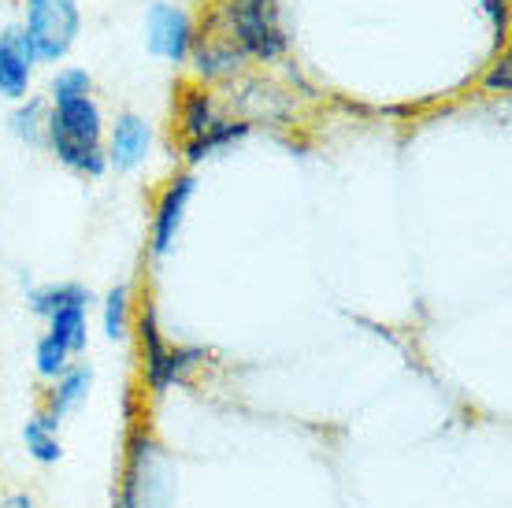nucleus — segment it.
<instances>
[{"instance_id": "obj_1", "label": "nucleus", "mask_w": 512, "mask_h": 508, "mask_svg": "<svg viewBox=\"0 0 512 508\" xmlns=\"http://www.w3.org/2000/svg\"><path fill=\"white\" fill-rule=\"evenodd\" d=\"M104 108L97 97H78L67 104H49V127H45V153L78 178L108 175L104 153Z\"/></svg>"}, {"instance_id": "obj_2", "label": "nucleus", "mask_w": 512, "mask_h": 508, "mask_svg": "<svg viewBox=\"0 0 512 508\" xmlns=\"http://www.w3.org/2000/svg\"><path fill=\"white\" fill-rule=\"evenodd\" d=\"M201 23L216 26L253 64H279L290 49L279 0H212Z\"/></svg>"}, {"instance_id": "obj_3", "label": "nucleus", "mask_w": 512, "mask_h": 508, "mask_svg": "<svg viewBox=\"0 0 512 508\" xmlns=\"http://www.w3.org/2000/svg\"><path fill=\"white\" fill-rule=\"evenodd\" d=\"M134 334H138V353H141V386L153 397L175 390V386H190L197 371L205 368L208 349L201 345H179L171 342L156 319V305L145 297L134 308Z\"/></svg>"}, {"instance_id": "obj_4", "label": "nucleus", "mask_w": 512, "mask_h": 508, "mask_svg": "<svg viewBox=\"0 0 512 508\" xmlns=\"http://www.w3.org/2000/svg\"><path fill=\"white\" fill-rule=\"evenodd\" d=\"M171 457L149 423H134L123 449V471L116 486V508H167L171 505Z\"/></svg>"}, {"instance_id": "obj_5", "label": "nucleus", "mask_w": 512, "mask_h": 508, "mask_svg": "<svg viewBox=\"0 0 512 508\" xmlns=\"http://www.w3.org/2000/svg\"><path fill=\"white\" fill-rule=\"evenodd\" d=\"M23 34L34 45L38 64H64L82 34V4L78 0H19Z\"/></svg>"}, {"instance_id": "obj_6", "label": "nucleus", "mask_w": 512, "mask_h": 508, "mask_svg": "<svg viewBox=\"0 0 512 508\" xmlns=\"http://www.w3.org/2000/svg\"><path fill=\"white\" fill-rule=\"evenodd\" d=\"M145 30V52L171 67H186L197 41V15L175 0H153L141 19Z\"/></svg>"}, {"instance_id": "obj_7", "label": "nucleus", "mask_w": 512, "mask_h": 508, "mask_svg": "<svg viewBox=\"0 0 512 508\" xmlns=\"http://www.w3.org/2000/svg\"><path fill=\"white\" fill-rule=\"evenodd\" d=\"M197 193V175L190 167L186 171H175V175L164 182V190L156 193L153 204V219H149V256L153 260H164L182 234V223H186V212H190V201Z\"/></svg>"}, {"instance_id": "obj_8", "label": "nucleus", "mask_w": 512, "mask_h": 508, "mask_svg": "<svg viewBox=\"0 0 512 508\" xmlns=\"http://www.w3.org/2000/svg\"><path fill=\"white\" fill-rule=\"evenodd\" d=\"M186 64L193 71V82L216 89V86H231L234 78H242L249 60L219 34L216 26L197 23V41H193V52Z\"/></svg>"}, {"instance_id": "obj_9", "label": "nucleus", "mask_w": 512, "mask_h": 508, "mask_svg": "<svg viewBox=\"0 0 512 508\" xmlns=\"http://www.w3.org/2000/svg\"><path fill=\"white\" fill-rule=\"evenodd\" d=\"M227 108H231L227 115L242 119L249 127H256V123H282V119L294 115V97L282 86H275V82L242 75L231 82V101H227Z\"/></svg>"}, {"instance_id": "obj_10", "label": "nucleus", "mask_w": 512, "mask_h": 508, "mask_svg": "<svg viewBox=\"0 0 512 508\" xmlns=\"http://www.w3.org/2000/svg\"><path fill=\"white\" fill-rule=\"evenodd\" d=\"M38 56L34 45L26 41L23 26H0V101H26L34 93V75H38Z\"/></svg>"}, {"instance_id": "obj_11", "label": "nucleus", "mask_w": 512, "mask_h": 508, "mask_svg": "<svg viewBox=\"0 0 512 508\" xmlns=\"http://www.w3.org/2000/svg\"><path fill=\"white\" fill-rule=\"evenodd\" d=\"M104 153H108V171H138L149 153H153V123L141 112H119L108 130H104Z\"/></svg>"}, {"instance_id": "obj_12", "label": "nucleus", "mask_w": 512, "mask_h": 508, "mask_svg": "<svg viewBox=\"0 0 512 508\" xmlns=\"http://www.w3.org/2000/svg\"><path fill=\"white\" fill-rule=\"evenodd\" d=\"M171 115H175V130H179V141L190 145V141L205 138L208 130L227 119V108L216 97L212 86H201V82H182L175 101H171Z\"/></svg>"}, {"instance_id": "obj_13", "label": "nucleus", "mask_w": 512, "mask_h": 508, "mask_svg": "<svg viewBox=\"0 0 512 508\" xmlns=\"http://www.w3.org/2000/svg\"><path fill=\"white\" fill-rule=\"evenodd\" d=\"M90 390H93V368L90 364H71L60 379H52L49 386H45L38 408L49 420L64 423V416H71L78 405H86Z\"/></svg>"}, {"instance_id": "obj_14", "label": "nucleus", "mask_w": 512, "mask_h": 508, "mask_svg": "<svg viewBox=\"0 0 512 508\" xmlns=\"http://www.w3.org/2000/svg\"><path fill=\"white\" fill-rule=\"evenodd\" d=\"M90 305L93 297H82V301H71L45 316V338L64 345L71 356H82L90 349Z\"/></svg>"}, {"instance_id": "obj_15", "label": "nucleus", "mask_w": 512, "mask_h": 508, "mask_svg": "<svg viewBox=\"0 0 512 508\" xmlns=\"http://www.w3.org/2000/svg\"><path fill=\"white\" fill-rule=\"evenodd\" d=\"M23 445L26 457L49 468V464H60L64 460V442H60V423L49 420L41 408H34V416L23 423Z\"/></svg>"}, {"instance_id": "obj_16", "label": "nucleus", "mask_w": 512, "mask_h": 508, "mask_svg": "<svg viewBox=\"0 0 512 508\" xmlns=\"http://www.w3.org/2000/svg\"><path fill=\"white\" fill-rule=\"evenodd\" d=\"M249 134H253V127H249V123L234 119V115H227L223 123H216V127L208 130L205 138L182 145V160H186V167L193 171L201 160H208V156H216V153H227V149H234V145H238V141H245Z\"/></svg>"}, {"instance_id": "obj_17", "label": "nucleus", "mask_w": 512, "mask_h": 508, "mask_svg": "<svg viewBox=\"0 0 512 508\" xmlns=\"http://www.w3.org/2000/svg\"><path fill=\"white\" fill-rule=\"evenodd\" d=\"M101 331L108 342H127L134 331V290L119 282L101 297Z\"/></svg>"}, {"instance_id": "obj_18", "label": "nucleus", "mask_w": 512, "mask_h": 508, "mask_svg": "<svg viewBox=\"0 0 512 508\" xmlns=\"http://www.w3.org/2000/svg\"><path fill=\"white\" fill-rule=\"evenodd\" d=\"M45 127H49V101L45 97H26L8 115V130L23 141L26 149H45Z\"/></svg>"}, {"instance_id": "obj_19", "label": "nucleus", "mask_w": 512, "mask_h": 508, "mask_svg": "<svg viewBox=\"0 0 512 508\" xmlns=\"http://www.w3.org/2000/svg\"><path fill=\"white\" fill-rule=\"evenodd\" d=\"M82 297H93L82 282H45V286H34V290L26 293V308L38 319H45V316H52L56 308L71 305V301H82Z\"/></svg>"}, {"instance_id": "obj_20", "label": "nucleus", "mask_w": 512, "mask_h": 508, "mask_svg": "<svg viewBox=\"0 0 512 508\" xmlns=\"http://www.w3.org/2000/svg\"><path fill=\"white\" fill-rule=\"evenodd\" d=\"M78 97H93V75L78 64L56 67V75L45 86V101L67 104V101H78Z\"/></svg>"}, {"instance_id": "obj_21", "label": "nucleus", "mask_w": 512, "mask_h": 508, "mask_svg": "<svg viewBox=\"0 0 512 508\" xmlns=\"http://www.w3.org/2000/svg\"><path fill=\"white\" fill-rule=\"evenodd\" d=\"M71 360H75V356L67 353L64 345H56L52 338H45V334H41L38 345H34V371H38V379H45V382L60 379V375L71 368Z\"/></svg>"}, {"instance_id": "obj_22", "label": "nucleus", "mask_w": 512, "mask_h": 508, "mask_svg": "<svg viewBox=\"0 0 512 508\" xmlns=\"http://www.w3.org/2000/svg\"><path fill=\"white\" fill-rule=\"evenodd\" d=\"M512 89V56L509 49H501V56H494V64L483 75V93L487 97H505Z\"/></svg>"}, {"instance_id": "obj_23", "label": "nucleus", "mask_w": 512, "mask_h": 508, "mask_svg": "<svg viewBox=\"0 0 512 508\" xmlns=\"http://www.w3.org/2000/svg\"><path fill=\"white\" fill-rule=\"evenodd\" d=\"M483 12L494 26V45L505 49V41H509V0H483Z\"/></svg>"}, {"instance_id": "obj_24", "label": "nucleus", "mask_w": 512, "mask_h": 508, "mask_svg": "<svg viewBox=\"0 0 512 508\" xmlns=\"http://www.w3.org/2000/svg\"><path fill=\"white\" fill-rule=\"evenodd\" d=\"M0 508H41L38 497L26 494V490H8V494H0Z\"/></svg>"}]
</instances>
